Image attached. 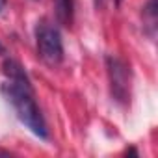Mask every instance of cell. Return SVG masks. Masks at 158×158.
<instances>
[{
    "label": "cell",
    "instance_id": "obj_1",
    "mask_svg": "<svg viewBox=\"0 0 158 158\" xmlns=\"http://www.w3.org/2000/svg\"><path fill=\"white\" fill-rule=\"evenodd\" d=\"M2 93L6 95V99L13 106L19 121L23 125H26V128H30L35 136H39L41 139H47L48 138L47 123H45V119L39 112V106L35 104L32 86L10 80L8 84L2 86Z\"/></svg>",
    "mask_w": 158,
    "mask_h": 158
},
{
    "label": "cell",
    "instance_id": "obj_2",
    "mask_svg": "<svg viewBox=\"0 0 158 158\" xmlns=\"http://www.w3.org/2000/svg\"><path fill=\"white\" fill-rule=\"evenodd\" d=\"M35 39H37V52L47 65L54 67V65L61 63L63 43H61V35H60L58 28H54L47 23H41L35 28Z\"/></svg>",
    "mask_w": 158,
    "mask_h": 158
},
{
    "label": "cell",
    "instance_id": "obj_3",
    "mask_svg": "<svg viewBox=\"0 0 158 158\" xmlns=\"http://www.w3.org/2000/svg\"><path fill=\"white\" fill-rule=\"evenodd\" d=\"M106 69H108V78H110V91H112V97L125 104L128 102V97H130V71H128V65L115 58V56H108L106 58Z\"/></svg>",
    "mask_w": 158,
    "mask_h": 158
},
{
    "label": "cell",
    "instance_id": "obj_4",
    "mask_svg": "<svg viewBox=\"0 0 158 158\" xmlns=\"http://www.w3.org/2000/svg\"><path fill=\"white\" fill-rule=\"evenodd\" d=\"M4 73L11 82H21V84H30L24 69L15 61V60H6L4 61Z\"/></svg>",
    "mask_w": 158,
    "mask_h": 158
},
{
    "label": "cell",
    "instance_id": "obj_5",
    "mask_svg": "<svg viewBox=\"0 0 158 158\" xmlns=\"http://www.w3.org/2000/svg\"><path fill=\"white\" fill-rule=\"evenodd\" d=\"M73 10H74V0H58V17L61 23L69 24L73 21Z\"/></svg>",
    "mask_w": 158,
    "mask_h": 158
},
{
    "label": "cell",
    "instance_id": "obj_6",
    "mask_svg": "<svg viewBox=\"0 0 158 158\" xmlns=\"http://www.w3.org/2000/svg\"><path fill=\"white\" fill-rule=\"evenodd\" d=\"M4 8H6V0H0V13L4 11Z\"/></svg>",
    "mask_w": 158,
    "mask_h": 158
},
{
    "label": "cell",
    "instance_id": "obj_7",
    "mask_svg": "<svg viewBox=\"0 0 158 158\" xmlns=\"http://www.w3.org/2000/svg\"><path fill=\"white\" fill-rule=\"evenodd\" d=\"M101 4H102V0H95V6H97V8H99Z\"/></svg>",
    "mask_w": 158,
    "mask_h": 158
},
{
    "label": "cell",
    "instance_id": "obj_8",
    "mask_svg": "<svg viewBox=\"0 0 158 158\" xmlns=\"http://www.w3.org/2000/svg\"><path fill=\"white\" fill-rule=\"evenodd\" d=\"M0 54H4V47H2V43H0Z\"/></svg>",
    "mask_w": 158,
    "mask_h": 158
},
{
    "label": "cell",
    "instance_id": "obj_9",
    "mask_svg": "<svg viewBox=\"0 0 158 158\" xmlns=\"http://www.w3.org/2000/svg\"><path fill=\"white\" fill-rule=\"evenodd\" d=\"M115 2H117V4H119V2H121V0H115Z\"/></svg>",
    "mask_w": 158,
    "mask_h": 158
}]
</instances>
